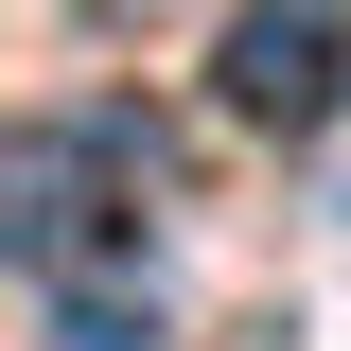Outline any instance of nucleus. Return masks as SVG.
<instances>
[{
  "mask_svg": "<svg viewBox=\"0 0 351 351\" xmlns=\"http://www.w3.org/2000/svg\"><path fill=\"white\" fill-rule=\"evenodd\" d=\"M141 123H18L0 141V263L18 281H88V263H141Z\"/></svg>",
  "mask_w": 351,
  "mask_h": 351,
  "instance_id": "nucleus-1",
  "label": "nucleus"
},
{
  "mask_svg": "<svg viewBox=\"0 0 351 351\" xmlns=\"http://www.w3.org/2000/svg\"><path fill=\"white\" fill-rule=\"evenodd\" d=\"M211 88H228V123L316 141L351 106V0H246V18L211 36Z\"/></svg>",
  "mask_w": 351,
  "mask_h": 351,
  "instance_id": "nucleus-2",
  "label": "nucleus"
},
{
  "mask_svg": "<svg viewBox=\"0 0 351 351\" xmlns=\"http://www.w3.org/2000/svg\"><path fill=\"white\" fill-rule=\"evenodd\" d=\"M53 351H158V281H141V263L53 281Z\"/></svg>",
  "mask_w": 351,
  "mask_h": 351,
  "instance_id": "nucleus-3",
  "label": "nucleus"
}]
</instances>
